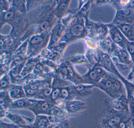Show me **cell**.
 Segmentation results:
<instances>
[{
  "label": "cell",
  "mask_w": 134,
  "mask_h": 128,
  "mask_svg": "<svg viewBox=\"0 0 134 128\" xmlns=\"http://www.w3.org/2000/svg\"><path fill=\"white\" fill-rule=\"evenodd\" d=\"M109 28V35L112 41L119 47L126 48L129 41L125 37L118 27L110 24H107Z\"/></svg>",
  "instance_id": "cell-12"
},
{
  "label": "cell",
  "mask_w": 134,
  "mask_h": 128,
  "mask_svg": "<svg viewBox=\"0 0 134 128\" xmlns=\"http://www.w3.org/2000/svg\"><path fill=\"white\" fill-rule=\"evenodd\" d=\"M72 85L73 84L66 86L62 88L59 98L57 101H69L75 99V96L72 89Z\"/></svg>",
  "instance_id": "cell-28"
},
{
  "label": "cell",
  "mask_w": 134,
  "mask_h": 128,
  "mask_svg": "<svg viewBox=\"0 0 134 128\" xmlns=\"http://www.w3.org/2000/svg\"><path fill=\"white\" fill-rule=\"evenodd\" d=\"M58 124H53L50 127H48V128H53L54 127L57 125ZM21 128H39V127H36V126H33L31 124H30L29 125H27L25 126H22L21 127Z\"/></svg>",
  "instance_id": "cell-42"
},
{
  "label": "cell",
  "mask_w": 134,
  "mask_h": 128,
  "mask_svg": "<svg viewBox=\"0 0 134 128\" xmlns=\"http://www.w3.org/2000/svg\"><path fill=\"white\" fill-rule=\"evenodd\" d=\"M101 128H134V119L131 112H119L108 108L98 120Z\"/></svg>",
  "instance_id": "cell-1"
},
{
  "label": "cell",
  "mask_w": 134,
  "mask_h": 128,
  "mask_svg": "<svg viewBox=\"0 0 134 128\" xmlns=\"http://www.w3.org/2000/svg\"><path fill=\"white\" fill-rule=\"evenodd\" d=\"M132 98H133V101L134 102V91L133 92V94H132Z\"/></svg>",
  "instance_id": "cell-43"
},
{
  "label": "cell",
  "mask_w": 134,
  "mask_h": 128,
  "mask_svg": "<svg viewBox=\"0 0 134 128\" xmlns=\"http://www.w3.org/2000/svg\"><path fill=\"white\" fill-rule=\"evenodd\" d=\"M85 19L87 32V37L99 42L109 35V28L107 24L101 22L91 21L88 19V16L85 17Z\"/></svg>",
  "instance_id": "cell-5"
},
{
  "label": "cell",
  "mask_w": 134,
  "mask_h": 128,
  "mask_svg": "<svg viewBox=\"0 0 134 128\" xmlns=\"http://www.w3.org/2000/svg\"><path fill=\"white\" fill-rule=\"evenodd\" d=\"M6 118L12 123L20 127L30 125L33 123L34 121L33 119L31 118L25 117L17 114H13L8 111L7 113Z\"/></svg>",
  "instance_id": "cell-16"
},
{
  "label": "cell",
  "mask_w": 134,
  "mask_h": 128,
  "mask_svg": "<svg viewBox=\"0 0 134 128\" xmlns=\"http://www.w3.org/2000/svg\"><path fill=\"white\" fill-rule=\"evenodd\" d=\"M66 61L70 82L75 85L83 84V80L82 75H80L76 71L73 65L69 60H66Z\"/></svg>",
  "instance_id": "cell-19"
},
{
  "label": "cell",
  "mask_w": 134,
  "mask_h": 128,
  "mask_svg": "<svg viewBox=\"0 0 134 128\" xmlns=\"http://www.w3.org/2000/svg\"><path fill=\"white\" fill-rule=\"evenodd\" d=\"M53 128H70V123L69 119L64 120Z\"/></svg>",
  "instance_id": "cell-38"
},
{
  "label": "cell",
  "mask_w": 134,
  "mask_h": 128,
  "mask_svg": "<svg viewBox=\"0 0 134 128\" xmlns=\"http://www.w3.org/2000/svg\"><path fill=\"white\" fill-rule=\"evenodd\" d=\"M67 43L66 42H61L59 44L54 45L53 47L48 48L49 49H51L52 51L58 53L61 55H62L65 48L67 46Z\"/></svg>",
  "instance_id": "cell-34"
},
{
  "label": "cell",
  "mask_w": 134,
  "mask_h": 128,
  "mask_svg": "<svg viewBox=\"0 0 134 128\" xmlns=\"http://www.w3.org/2000/svg\"><path fill=\"white\" fill-rule=\"evenodd\" d=\"M28 59L10 70L8 72L12 84H15L17 79L21 75L25 64Z\"/></svg>",
  "instance_id": "cell-26"
},
{
  "label": "cell",
  "mask_w": 134,
  "mask_h": 128,
  "mask_svg": "<svg viewBox=\"0 0 134 128\" xmlns=\"http://www.w3.org/2000/svg\"><path fill=\"white\" fill-rule=\"evenodd\" d=\"M0 128H21L19 126L14 123H9L5 122L2 119L0 121Z\"/></svg>",
  "instance_id": "cell-37"
},
{
  "label": "cell",
  "mask_w": 134,
  "mask_h": 128,
  "mask_svg": "<svg viewBox=\"0 0 134 128\" xmlns=\"http://www.w3.org/2000/svg\"><path fill=\"white\" fill-rule=\"evenodd\" d=\"M70 2V1H60V3L55 10V15L58 18H61L64 15L68 8Z\"/></svg>",
  "instance_id": "cell-30"
},
{
  "label": "cell",
  "mask_w": 134,
  "mask_h": 128,
  "mask_svg": "<svg viewBox=\"0 0 134 128\" xmlns=\"http://www.w3.org/2000/svg\"><path fill=\"white\" fill-rule=\"evenodd\" d=\"M51 115L58 118L61 122L66 119H69V118L72 117L69 114L64 105L59 106L54 104L52 109Z\"/></svg>",
  "instance_id": "cell-22"
},
{
  "label": "cell",
  "mask_w": 134,
  "mask_h": 128,
  "mask_svg": "<svg viewBox=\"0 0 134 128\" xmlns=\"http://www.w3.org/2000/svg\"><path fill=\"white\" fill-rule=\"evenodd\" d=\"M110 56L118 69L121 70L131 69L134 65L133 60L126 48L118 47Z\"/></svg>",
  "instance_id": "cell-6"
},
{
  "label": "cell",
  "mask_w": 134,
  "mask_h": 128,
  "mask_svg": "<svg viewBox=\"0 0 134 128\" xmlns=\"http://www.w3.org/2000/svg\"><path fill=\"white\" fill-rule=\"evenodd\" d=\"M85 46L87 48L97 49L99 48V42L92 38L87 37L84 39Z\"/></svg>",
  "instance_id": "cell-33"
},
{
  "label": "cell",
  "mask_w": 134,
  "mask_h": 128,
  "mask_svg": "<svg viewBox=\"0 0 134 128\" xmlns=\"http://www.w3.org/2000/svg\"><path fill=\"white\" fill-rule=\"evenodd\" d=\"M98 65L101 66L107 71L115 75L121 80L124 84L127 91V96L129 101V105L134 104L132 98V94L134 91V85L129 81L118 71L110 56L99 49V52Z\"/></svg>",
  "instance_id": "cell-2"
},
{
  "label": "cell",
  "mask_w": 134,
  "mask_h": 128,
  "mask_svg": "<svg viewBox=\"0 0 134 128\" xmlns=\"http://www.w3.org/2000/svg\"><path fill=\"white\" fill-rule=\"evenodd\" d=\"M117 26L129 41H134V23L123 24Z\"/></svg>",
  "instance_id": "cell-21"
},
{
  "label": "cell",
  "mask_w": 134,
  "mask_h": 128,
  "mask_svg": "<svg viewBox=\"0 0 134 128\" xmlns=\"http://www.w3.org/2000/svg\"><path fill=\"white\" fill-rule=\"evenodd\" d=\"M63 105L69 114L72 117L89 108L85 102L77 100L64 101Z\"/></svg>",
  "instance_id": "cell-11"
},
{
  "label": "cell",
  "mask_w": 134,
  "mask_h": 128,
  "mask_svg": "<svg viewBox=\"0 0 134 128\" xmlns=\"http://www.w3.org/2000/svg\"><path fill=\"white\" fill-rule=\"evenodd\" d=\"M12 84L8 73L4 75L1 79V91H8Z\"/></svg>",
  "instance_id": "cell-32"
},
{
  "label": "cell",
  "mask_w": 134,
  "mask_h": 128,
  "mask_svg": "<svg viewBox=\"0 0 134 128\" xmlns=\"http://www.w3.org/2000/svg\"><path fill=\"white\" fill-rule=\"evenodd\" d=\"M134 5V0H112L110 5L117 11L129 8Z\"/></svg>",
  "instance_id": "cell-29"
},
{
  "label": "cell",
  "mask_w": 134,
  "mask_h": 128,
  "mask_svg": "<svg viewBox=\"0 0 134 128\" xmlns=\"http://www.w3.org/2000/svg\"><path fill=\"white\" fill-rule=\"evenodd\" d=\"M32 104L31 99L25 97L17 100L14 101L10 109H27Z\"/></svg>",
  "instance_id": "cell-25"
},
{
  "label": "cell",
  "mask_w": 134,
  "mask_h": 128,
  "mask_svg": "<svg viewBox=\"0 0 134 128\" xmlns=\"http://www.w3.org/2000/svg\"><path fill=\"white\" fill-rule=\"evenodd\" d=\"M54 75L49 77L43 88L40 90L37 96L34 99L48 100L52 91V82Z\"/></svg>",
  "instance_id": "cell-18"
},
{
  "label": "cell",
  "mask_w": 134,
  "mask_h": 128,
  "mask_svg": "<svg viewBox=\"0 0 134 128\" xmlns=\"http://www.w3.org/2000/svg\"><path fill=\"white\" fill-rule=\"evenodd\" d=\"M112 0H97L94 1V4L95 5H102L109 4L110 5L112 2Z\"/></svg>",
  "instance_id": "cell-39"
},
{
  "label": "cell",
  "mask_w": 134,
  "mask_h": 128,
  "mask_svg": "<svg viewBox=\"0 0 134 128\" xmlns=\"http://www.w3.org/2000/svg\"><path fill=\"white\" fill-rule=\"evenodd\" d=\"M69 61L73 64H85L87 65L88 63L85 55L76 54L71 57Z\"/></svg>",
  "instance_id": "cell-31"
},
{
  "label": "cell",
  "mask_w": 134,
  "mask_h": 128,
  "mask_svg": "<svg viewBox=\"0 0 134 128\" xmlns=\"http://www.w3.org/2000/svg\"><path fill=\"white\" fill-rule=\"evenodd\" d=\"M8 111L6 110L5 109L1 108L0 109V118L1 119H3L4 118H6V115H7V113Z\"/></svg>",
  "instance_id": "cell-41"
},
{
  "label": "cell",
  "mask_w": 134,
  "mask_h": 128,
  "mask_svg": "<svg viewBox=\"0 0 134 128\" xmlns=\"http://www.w3.org/2000/svg\"><path fill=\"white\" fill-rule=\"evenodd\" d=\"M107 94L112 99H116L121 96H127V89L124 84L114 75L112 84Z\"/></svg>",
  "instance_id": "cell-10"
},
{
  "label": "cell",
  "mask_w": 134,
  "mask_h": 128,
  "mask_svg": "<svg viewBox=\"0 0 134 128\" xmlns=\"http://www.w3.org/2000/svg\"><path fill=\"white\" fill-rule=\"evenodd\" d=\"M32 125L36 127L46 128L50 127L53 124L50 122L47 115H41L36 116L35 120Z\"/></svg>",
  "instance_id": "cell-27"
},
{
  "label": "cell",
  "mask_w": 134,
  "mask_h": 128,
  "mask_svg": "<svg viewBox=\"0 0 134 128\" xmlns=\"http://www.w3.org/2000/svg\"><path fill=\"white\" fill-rule=\"evenodd\" d=\"M95 87L91 85L81 84H74L72 85V89L75 96V100L83 101L92 95Z\"/></svg>",
  "instance_id": "cell-13"
},
{
  "label": "cell",
  "mask_w": 134,
  "mask_h": 128,
  "mask_svg": "<svg viewBox=\"0 0 134 128\" xmlns=\"http://www.w3.org/2000/svg\"><path fill=\"white\" fill-rule=\"evenodd\" d=\"M109 107L119 112H130L129 101L127 96H123L112 99L109 101Z\"/></svg>",
  "instance_id": "cell-14"
},
{
  "label": "cell",
  "mask_w": 134,
  "mask_h": 128,
  "mask_svg": "<svg viewBox=\"0 0 134 128\" xmlns=\"http://www.w3.org/2000/svg\"><path fill=\"white\" fill-rule=\"evenodd\" d=\"M87 72L82 75L83 84L96 85L104 77L107 71L98 64L88 68Z\"/></svg>",
  "instance_id": "cell-7"
},
{
  "label": "cell",
  "mask_w": 134,
  "mask_h": 128,
  "mask_svg": "<svg viewBox=\"0 0 134 128\" xmlns=\"http://www.w3.org/2000/svg\"><path fill=\"white\" fill-rule=\"evenodd\" d=\"M8 91L13 101L26 97L23 85H22L12 84Z\"/></svg>",
  "instance_id": "cell-20"
},
{
  "label": "cell",
  "mask_w": 134,
  "mask_h": 128,
  "mask_svg": "<svg viewBox=\"0 0 134 128\" xmlns=\"http://www.w3.org/2000/svg\"><path fill=\"white\" fill-rule=\"evenodd\" d=\"M99 48L101 51L110 56L119 46L117 45L108 35L105 39L99 42Z\"/></svg>",
  "instance_id": "cell-17"
},
{
  "label": "cell",
  "mask_w": 134,
  "mask_h": 128,
  "mask_svg": "<svg viewBox=\"0 0 134 128\" xmlns=\"http://www.w3.org/2000/svg\"><path fill=\"white\" fill-rule=\"evenodd\" d=\"M14 101L10 96L8 91L0 92V107L1 108L8 111Z\"/></svg>",
  "instance_id": "cell-24"
},
{
  "label": "cell",
  "mask_w": 134,
  "mask_h": 128,
  "mask_svg": "<svg viewBox=\"0 0 134 128\" xmlns=\"http://www.w3.org/2000/svg\"><path fill=\"white\" fill-rule=\"evenodd\" d=\"M20 128H21V127H20Z\"/></svg>",
  "instance_id": "cell-45"
},
{
  "label": "cell",
  "mask_w": 134,
  "mask_h": 128,
  "mask_svg": "<svg viewBox=\"0 0 134 128\" xmlns=\"http://www.w3.org/2000/svg\"><path fill=\"white\" fill-rule=\"evenodd\" d=\"M11 42L10 37H1V50L5 48L6 46H7Z\"/></svg>",
  "instance_id": "cell-36"
},
{
  "label": "cell",
  "mask_w": 134,
  "mask_h": 128,
  "mask_svg": "<svg viewBox=\"0 0 134 128\" xmlns=\"http://www.w3.org/2000/svg\"><path fill=\"white\" fill-rule=\"evenodd\" d=\"M134 23V5L131 7L116 11L115 16L110 23L111 25L117 26L123 24Z\"/></svg>",
  "instance_id": "cell-9"
},
{
  "label": "cell",
  "mask_w": 134,
  "mask_h": 128,
  "mask_svg": "<svg viewBox=\"0 0 134 128\" xmlns=\"http://www.w3.org/2000/svg\"><path fill=\"white\" fill-rule=\"evenodd\" d=\"M126 79L129 81L134 85V65L132 67L131 71L129 72Z\"/></svg>",
  "instance_id": "cell-40"
},
{
  "label": "cell",
  "mask_w": 134,
  "mask_h": 128,
  "mask_svg": "<svg viewBox=\"0 0 134 128\" xmlns=\"http://www.w3.org/2000/svg\"><path fill=\"white\" fill-rule=\"evenodd\" d=\"M126 49L130 54L132 59L134 61V41L129 42L126 46Z\"/></svg>",
  "instance_id": "cell-35"
},
{
  "label": "cell",
  "mask_w": 134,
  "mask_h": 128,
  "mask_svg": "<svg viewBox=\"0 0 134 128\" xmlns=\"http://www.w3.org/2000/svg\"><path fill=\"white\" fill-rule=\"evenodd\" d=\"M133 63H134V61H133Z\"/></svg>",
  "instance_id": "cell-44"
},
{
  "label": "cell",
  "mask_w": 134,
  "mask_h": 128,
  "mask_svg": "<svg viewBox=\"0 0 134 128\" xmlns=\"http://www.w3.org/2000/svg\"><path fill=\"white\" fill-rule=\"evenodd\" d=\"M65 27L61 24H58L55 27L52 33L50 42L48 44V48L54 45L59 41L63 33L65 30Z\"/></svg>",
  "instance_id": "cell-23"
},
{
  "label": "cell",
  "mask_w": 134,
  "mask_h": 128,
  "mask_svg": "<svg viewBox=\"0 0 134 128\" xmlns=\"http://www.w3.org/2000/svg\"><path fill=\"white\" fill-rule=\"evenodd\" d=\"M50 34L48 30L40 34H36L28 41L26 56L28 59L35 58L40 55L41 52L47 46Z\"/></svg>",
  "instance_id": "cell-3"
},
{
  "label": "cell",
  "mask_w": 134,
  "mask_h": 128,
  "mask_svg": "<svg viewBox=\"0 0 134 128\" xmlns=\"http://www.w3.org/2000/svg\"><path fill=\"white\" fill-rule=\"evenodd\" d=\"M87 36V32L85 26V19L81 16H77L74 23L67 30L64 37L60 41L68 43L72 41L84 40Z\"/></svg>",
  "instance_id": "cell-4"
},
{
  "label": "cell",
  "mask_w": 134,
  "mask_h": 128,
  "mask_svg": "<svg viewBox=\"0 0 134 128\" xmlns=\"http://www.w3.org/2000/svg\"><path fill=\"white\" fill-rule=\"evenodd\" d=\"M31 99L32 104L29 110L32 112L35 116L38 115H50L54 104L45 100Z\"/></svg>",
  "instance_id": "cell-8"
},
{
  "label": "cell",
  "mask_w": 134,
  "mask_h": 128,
  "mask_svg": "<svg viewBox=\"0 0 134 128\" xmlns=\"http://www.w3.org/2000/svg\"><path fill=\"white\" fill-rule=\"evenodd\" d=\"M40 59V58L39 57V56L35 57V58H30V59H28L24 66L21 75L19 77L18 79H17V81L14 85H18L19 82L20 80H21L25 77L32 74L35 68L36 65Z\"/></svg>",
  "instance_id": "cell-15"
}]
</instances>
